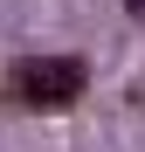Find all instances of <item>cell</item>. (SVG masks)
Here are the masks:
<instances>
[{
  "label": "cell",
  "mask_w": 145,
  "mask_h": 152,
  "mask_svg": "<svg viewBox=\"0 0 145 152\" xmlns=\"http://www.w3.org/2000/svg\"><path fill=\"white\" fill-rule=\"evenodd\" d=\"M83 90H90V62L83 56H28L14 69V83H7V97L28 104V111H69Z\"/></svg>",
  "instance_id": "1"
},
{
  "label": "cell",
  "mask_w": 145,
  "mask_h": 152,
  "mask_svg": "<svg viewBox=\"0 0 145 152\" xmlns=\"http://www.w3.org/2000/svg\"><path fill=\"white\" fill-rule=\"evenodd\" d=\"M125 14H145V0H125Z\"/></svg>",
  "instance_id": "2"
}]
</instances>
